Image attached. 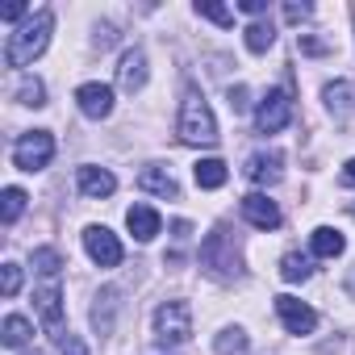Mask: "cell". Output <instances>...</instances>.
<instances>
[{
	"instance_id": "6da1fadb",
	"label": "cell",
	"mask_w": 355,
	"mask_h": 355,
	"mask_svg": "<svg viewBox=\"0 0 355 355\" xmlns=\"http://www.w3.org/2000/svg\"><path fill=\"white\" fill-rule=\"evenodd\" d=\"M201 268H205L214 280H222V284H230V280L243 276V243H239V234H234L226 222H218V226L201 239Z\"/></svg>"
},
{
	"instance_id": "7a4b0ae2",
	"label": "cell",
	"mask_w": 355,
	"mask_h": 355,
	"mask_svg": "<svg viewBox=\"0 0 355 355\" xmlns=\"http://www.w3.org/2000/svg\"><path fill=\"white\" fill-rule=\"evenodd\" d=\"M51 34H55V13L51 9H38L30 13L5 42V63L9 67H30L46 46H51Z\"/></svg>"
},
{
	"instance_id": "3957f363",
	"label": "cell",
	"mask_w": 355,
	"mask_h": 355,
	"mask_svg": "<svg viewBox=\"0 0 355 355\" xmlns=\"http://www.w3.org/2000/svg\"><path fill=\"white\" fill-rule=\"evenodd\" d=\"M175 134H180V142H189V146H214L222 138L218 134V117H214L209 101L197 88H189L184 101H180V121H175Z\"/></svg>"
},
{
	"instance_id": "277c9868",
	"label": "cell",
	"mask_w": 355,
	"mask_h": 355,
	"mask_svg": "<svg viewBox=\"0 0 355 355\" xmlns=\"http://www.w3.org/2000/svg\"><path fill=\"white\" fill-rule=\"evenodd\" d=\"M155 338L163 347H184L193 338V305L180 301V297H171L155 309Z\"/></svg>"
},
{
	"instance_id": "5b68a950",
	"label": "cell",
	"mask_w": 355,
	"mask_h": 355,
	"mask_svg": "<svg viewBox=\"0 0 355 355\" xmlns=\"http://www.w3.org/2000/svg\"><path fill=\"white\" fill-rule=\"evenodd\" d=\"M34 309H38L42 330H46L55 343H63V338L71 334L67 322H63V288H59V280H38V288H34Z\"/></svg>"
},
{
	"instance_id": "8992f818",
	"label": "cell",
	"mask_w": 355,
	"mask_h": 355,
	"mask_svg": "<svg viewBox=\"0 0 355 355\" xmlns=\"http://www.w3.org/2000/svg\"><path fill=\"white\" fill-rule=\"evenodd\" d=\"M55 159V134L51 130H30L13 142V163L21 171H42Z\"/></svg>"
},
{
	"instance_id": "52a82bcc",
	"label": "cell",
	"mask_w": 355,
	"mask_h": 355,
	"mask_svg": "<svg viewBox=\"0 0 355 355\" xmlns=\"http://www.w3.org/2000/svg\"><path fill=\"white\" fill-rule=\"evenodd\" d=\"M288 121H293V101H288L284 88H272V92L255 105V130H259V134H280Z\"/></svg>"
},
{
	"instance_id": "ba28073f",
	"label": "cell",
	"mask_w": 355,
	"mask_h": 355,
	"mask_svg": "<svg viewBox=\"0 0 355 355\" xmlns=\"http://www.w3.org/2000/svg\"><path fill=\"white\" fill-rule=\"evenodd\" d=\"M84 251L96 268H117L121 263V239L109 226H88L84 230Z\"/></svg>"
},
{
	"instance_id": "9c48e42d",
	"label": "cell",
	"mask_w": 355,
	"mask_h": 355,
	"mask_svg": "<svg viewBox=\"0 0 355 355\" xmlns=\"http://www.w3.org/2000/svg\"><path fill=\"white\" fill-rule=\"evenodd\" d=\"M276 318L284 322L288 334H309V330L318 326V309H309L305 301H297V297H288V293L276 297Z\"/></svg>"
},
{
	"instance_id": "30bf717a",
	"label": "cell",
	"mask_w": 355,
	"mask_h": 355,
	"mask_svg": "<svg viewBox=\"0 0 355 355\" xmlns=\"http://www.w3.org/2000/svg\"><path fill=\"white\" fill-rule=\"evenodd\" d=\"M76 189H80L84 197H92V201H105V197L117 193V175H113L109 167L84 163V167H76Z\"/></svg>"
},
{
	"instance_id": "8fae6325",
	"label": "cell",
	"mask_w": 355,
	"mask_h": 355,
	"mask_svg": "<svg viewBox=\"0 0 355 355\" xmlns=\"http://www.w3.org/2000/svg\"><path fill=\"white\" fill-rule=\"evenodd\" d=\"M146 76H150V67H146V51H142V46L125 51V55H121V63H117V88L134 96V92H142V88H146Z\"/></svg>"
},
{
	"instance_id": "7c38bea8",
	"label": "cell",
	"mask_w": 355,
	"mask_h": 355,
	"mask_svg": "<svg viewBox=\"0 0 355 355\" xmlns=\"http://www.w3.org/2000/svg\"><path fill=\"white\" fill-rule=\"evenodd\" d=\"M76 105H80V113L84 117H92V121H105L109 113H113V88L109 84H80L76 88Z\"/></svg>"
},
{
	"instance_id": "4fadbf2b",
	"label": "cell",
	"mask_w": 355,
	"mask_h": 355,
	"mask_svg": "<svg viewBox=\"0 0 355 355\" xmlns=\"http://www.w3.org/2000/svg\"><path fill=\"white\" fill-rule=\"evenodd\" d=\"M117 313H121V293H117V288H101V293L92 297V330H96L101 338H109V334L117 330Z\"/></svg>"
},
{
	"instance_id": "5bb4252c",
	"label": "cell",
	"mask_w": 355,
	"mask_h": 355,
	"mask_svg": "<svg viewBox=\"0 0 355 355\" xmlns=\"http://www.w3.org/2000/svg\"><path fill=\"white\" fill-rule=\"evenodd\" d=\"M243 171H247L251 184H276L280 175H284V155L280 150H255Z\"/></svg>"
},
{
	"instance_id": "9a60e30c",
	"label": "cell",
	"mask_w": 355,
	"mask_h": 355,
	"mask_svg": "<svg viewBox=\"0 0 355 355\" xmlns=\"http://www.w3.org/2000/svg\"><path fill=\"white\" fill-rule=\"evenodd\" d=\"M138 189L150 193V197H163V201H175V197H180V184H175V175H171L167 167H159V163H150V167L138 171Z\"/></svg>"
},
{
	"instance_id": "2e32d148",
	"label": "cell",
	"mask_w": 355,
	"mask_h": 355,
	"mask_svg": "<svg viewBox=\"0 0 355 355\" xmlns=\"http://www.w3.org/2000/svg\"><path fill=\"white\" fill-rule=\"evenodd\" d=\"M243 218H247L255 230H276V226H280V205L268 201L263 193H251V197H243Z\"/></svg>"
},
{
	"instance_id": "e0dca14e",
	"label": "cell",
	"mask_w": 355,
	"mask_h": 355,
	"mask_svg": "<svg viewBox=\"0 0 355 355\" xmlns=\"http://www.w3.org/2000/svg\"><path fill=\"white\" fill-rule=\"evenodd\" d=\"M125 226H130V234H134L138 243H150V239L163 230V218H159L150 205H130V209H125Z\"/></svg>"
},
{
	"instance_id": "ac0fdd59",
	"label": "cell",
	"mask_w": 355,
	"mask_h": 355,
	"mask_svg": "<svg viewBox=\"0 0 355 355\" xmlns=\"http://www.w3.org/2000/svg\"><path fill=\"white\" fill-rule=\"evenodd\" d=\"M309 251H313L318 259H338V255L347 251V239H343L334 226H318V230L309 234Z\"/></svg>"
},
{
	"instance_id": "d6986e66",
	"label": "cell",
	"mask_w": 355,
	"mask_h": 355,
	"mask_svg": "<svg viewBox=\"0 0 355 355\" xmlns=\"http://www.w3.org/2000/svg\"><path fill=\"white\" fill-rule=\"evenodd\" d=\"M322 96H326V109L334 113V121H347L351 117V84L347 80H330L322 88Z\"/></svg>"
},
{
	"instance_id": "ffe728a7",
	"label": "cell",
	"mask_w": 355,
	"mask_h": 355,
	"mask_svg": "<svg viewBox=\"0 0 355 355\" xmlns=\"http://www.w3.org/2000/svg\"><path fill=\"white\" fill-rule=\"evenodd\" d=\"M214 351L218 355H247L251 351V338H247L243 326H222L218 338H214Z\"/></svg>"
},
{
	"instance_id": "44dd1931",
	"label": "cell",
	"mask_w": 355,
	"mask_h": 355,
	"mask_svg": "<svg viewBox=\"0 0 355 355\" xmlns=\"http://www.w3.org/2000/svg\"><path fill=\"white\" fill-rule=\"evenodd\" d=\"M30 334H34V322L21 318V313H9L5 326H0V343H5V347H26Z\"/></svg>"
},
{
	"instance_id": "7402d4cb",
	"label": "cell",
	"mask_w": 355,
	"mask_h": 355,
	"mask_svg": "<svg viewBox=\"0 0 355 355\" xmlns=\"http://www.w3.org/2000/svg\"><path fill=\"white\" fill-rule=\"evenodd\" d=\"M193 175H197V189H222V184L230 180V171H226L222 159H201V163L193 167Z\"/></svg>"
},
{
	"instance_id": "603a6c76",
	"label": "cell",
	"mask_w": 355,
	"mask_h": 355,
	"mask_svg": "<svg viewBox=\"0 0 355 355\" xmlns=\"http://www.w3.org/2000/svg\"><path fill=\"white\" fill-rule=\"evenodd\" d=\"M243 42H247V51H251V55H263V51H272V42H276V30H272V21H251V26L243 30Z\"/></svg>"
},
{
	"instance_id": "cb8c5ba5",
	"label": "cell",
	"mask_w": 355,
	"mask_h": 355,
	"mask_svg": "<svg viewBox=\"0 0 355 355\" xmlns=\"http://www.w3.org/2000/svg\"><path fill=\"white\" fill-rule=\"evenodd\" d=\"M309 272H313V263H309V255H301V251H288V255L280 259V276H284L288 284L309 280Z\"/></svg>"
},
{
	"instance_id": "d4e9b609",
	"label": "cell",
	"mask_w": 355,
	"mask_h": 355,
	"mask_svg": "<svg viewBox=\"0 0 355 355\" xmlns=\"http://www.w3.org/2000/svg\"><path fill=\"white\" fill-rule=\"evenodd\" d=\"M17 101L30 105V109H42V105H46V84H42L38 76H21V80H17Z\"/></svg>"
},
{
	"instance_id": "484cf974",
	"label": "cell",
	"mask_w": 355,
	"mask_h": 355,
	"mask_svg": "<svg viewBox=\"0 0 355 355\" xmlns=\"http://www.w3.org/2000/svg\"><path fill=\"white\" fill-rule=\"evenodd\" d=\"M34 272H38L42 280H59V272H63V255H59L55 247H38V251H34Z\"/></svg>"
},
{
	"instance_id": "4316f807",
	"label": "cell",
	"mask_w": 355,
	"mask_h": 355,
	"mask_svg": "<svg viewBox=\"0 0 355 355\" xmlns=\"http://www.w3.org/2000/svg\"><path fill=\"white\" fill-rule=\"evenodd\" d=\"M26 193L21 189H5V193H0V218H5V226H13L21 214H26Z\"/></svg>"
},
{
	"instance_id": "83f0119b",
	"label": "cell",
	"mask_w": 355,
	"mask_h": 355,
	"mask_svg": "<svg viewBox=\"0 0 355 355\" xmlns=\"http://www.w3.org/2000/svg\"><path fill=\"white\" fill-rule=\"evenodd\" d=\"M193 9H197V17H205V21L222 26V30H226V26H234V13H230L226 5H218V0H197Z\"/></svg>"
},
{
	"instance_id": "f1b7e54d",
	"label": "cell",
	"mask_w": 355,
	"mask_h": 355,
	"mask_svg": "<svg viewBox=\"0 0 355 355\" xmlns=\"http://www.w3.org/2000/svg\"><path fill=\"white\" fill-rule=\"evenodd\" d=\"M21 293V263L5 259V268H0V297H17Z\"/></svg>"
},
{
	"instance_id": "f546056e",
	"label": "cell",
	"mask_w": 355,
	"mask_h": 355,
	"mask_svg": "<svg viewBox=\"0 0 355 355\" xmlns=\"http://www.w3.org/2000/svg\"><path fill=\"white\" fill-rule=\"evenodd\" d=\"M305 17H313V5H309V0H288V5H284V21L301 26Z\"/></svg>"
},
{
	"instance_id": "4dcf8cb0",
	"label": "cell",
	"mask_w": 355,
	"mask_h": 355,
	"mask_svg": "<svg viewBox=\"0 0 355 355\" xmlns=\"http://www.w3.org/2000/svg\"><path fill=\"white\" fill-rule=\"evenodd\" d=\"M113 42H117V26H109V21H101V26L92 30V46H96V51H109Z\"/></svg>"
},
{
	"instance_id": "1f68e13d",
	"label": "cell",
	"mask_w": 355,
	"mask_h": 355,
	"mask_svg": "<svg viewBox=\"0 0 355 355\" xmlns=\"http://www.w3.org/2000/svg\"><path fill=\"white\" fill-rule=\"evenodd\" d=\"M59 351H63V355H88V347H84L80 334H67V338L59 343Z\"/></svg>"
},
{
	"instance_id": "d6a6232c",
	"label": "cell",
	"mask_w": 355,
	"mask_h": 355,
	"mask_svg": "<svg viewBox=\"0 0 355 355\" xmlns=\"http://www.w3.org/2000/svg\"><path fill=\"white\" fill-rule=\"evenodd\" d=\"M0 17H5V21H26V17H30V9L17 0V5H5V9H0Z\"/></svg>"
},
{
	"instance_id": "836d02e7",
	"label": "cell",
	"mask_w": 355,
	"mask_h": 355,
	"mask_svg": "<svg viewBox=\"0 0 355 355\" xmlns=\"http://www.w3.org/2000/svg\"><path fill=\"white\" fill-rule=\"evenodd\" d=\"M230 109H234V113H243V109H247V88H243V84H234V88H230Z\"/></svg>"
},
{
	"instance_id": "e575fe53",
	"label": "cell",
	"mask_w": 355,
	"mask_h": 355,
	"mask_svg": "<svg viewBox=\"0 0 355 355\" xmlns=\"http://www.w3.org/2000/svg\"><path fill=\"white\" fill-rule=\"evenodd\" d=\"M239 9L251 13V17H259V13H268V0H239Z\"/></svg>"
},
{
	"instance_id": "d590c367",
	"label": "cell",
	"mask_w": 355,
	"mask_h": 355,
	"mask_svg": "<svg viewBox=\"0 0 355 355\" xmlns=\"http://www.w3.org/2000/svg\"><path fill=\"white\" fill-rule=\"evenodd\" d=\"M338 180H343L347 189H355V155L347 159V167H343V175H338Z\"/></svg>"
},
{
	"instance_id": "8d00e7d4",
	"label": "cell",
	"mask_w": 355,
	"mask_h": 355,
	"mask_svg": "<svg viewBox=\"0 0 355 355\" xmlns=\"http://www.w3.org/2000/svg\"><path fill=\"white\" fill-rule=\"evenodd\" d=\"M343 288H347V293H351V297H355V268H351V272H347V284H343Z\"/></svg>"
},
{
	"instance_id": "74e56055",
	"label": "cell",
	"mask_w": 355,
	"mask_h": 355,
	"mask_svg": "<svg viewBox=\"0 0 355 355\" xmlns=\"http://www.w3.org/2000/svg\"><path fill=\"white\" fill-rule=\"evenodd\" d=\"M26 355H42V351H26Z\"/></svg>"
},
{
	"instance_id": "f35d334b",
	"label": "cell",
	"mask_w": 355,
	"mask_h": 355,
	"mask_svg": "<svg viewBox=\"0 0 355 355\" xmlns=\"http://www.w3.org/2000/svg\"><path fill=\"white\" fill-rule=\"evenodd\" d=\"M351 218H355V205H351Z\"/></svg>"
}]
</instances>
